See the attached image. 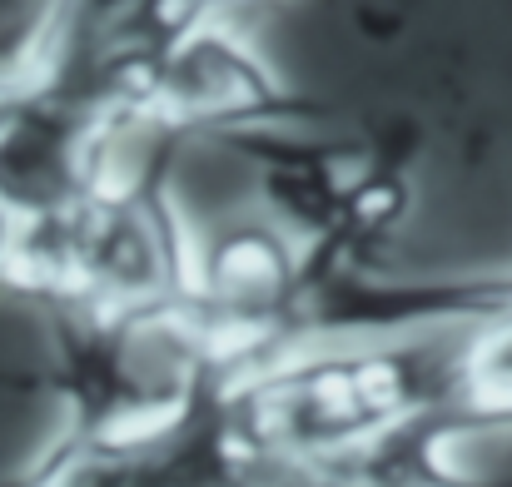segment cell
<instances>
[{
    "label": "cell",
    "mask_w": 512,
    "mask_h": 487,
    "mask_svg": "<svg viewBox=\"0 0 512 487\" xmlns=\"http://www.w3.org/2000/svg\"><path fill=\"white\" fill-rule=\"evenodd\" d=\"M25 244H30V224H25V214L0 194V284H20Z\"/></svg>",
    "instance_id": "obj_1"
}]
</instances>
